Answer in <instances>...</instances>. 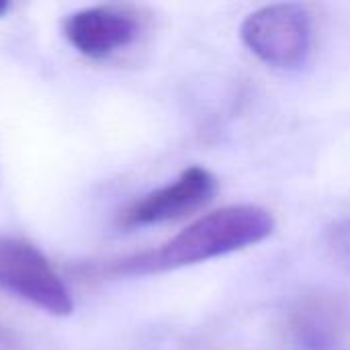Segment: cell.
Segmentation results:
<instances>
[{
    "label": "cell",
    "mask_w": 350,
    "mask_h": 350,
    "mask_svg": "<svg viewBox=\"0 0 350 350\" xmlns=\"http://www.w3.org/2000/svg\"><path fill=\"white\" fill-rule=\"evenodd\" d=\"M273 232L275 217L269 209L250 203L228 205L195 219L158 248L115 260L107 273L135 277L176 271L260 244Z\"/></svg>",
    "instance_id": "1"
},
{
    "label": "cell",
    "mask_w": 350,
    "mask_h": 350,
    "mask_svg": "<svg viewBox=\"0 0 350 350\" xmlns=\"http://www.w3.org/2000/svg\"><path fill=\"white\" fill-rule=\"evenodd\" d=\"M240 39L262 64L297 70L306 66L314 49V18L304 4H269L244 18Z\"/></svg>",
    "instance_id": "2"
},
{
    "label": "cell",
    "mask_w": 350,
    "mask_h": 350,
    "mask_svg": "<svg viewBox=\"0 0 350 350\" xmlns=\"http://www.w3.org/2000/svg\"><path fill=\"white\" fill-rule=\"evenodd\" d=\"M0 285L45 314L66 318L74 297L47 256L23 238L0 236Z\"/></svg>",
    "instance_id": "3"
},
{
    "label": "cell",
    "mask_w": 350,
    "mask_h": 350,
    "mask_svg": "<svg viewBox=\"0 0 350 350\" xmlns=\"http://www.w3.org/2000/svg\"><path fill=\"white\" fill-rule=\"evenodd\" d=\"M217 191V178L203 166L185 168L168 185L135 199L119 213V226L125 230L150 228L183 219L205 207Z\"/></svg>",
    "instance_id": "4"
},
{
    "label": "cell",
    "mask_w": 350,
    "mask_h": 350,
    "mask_svg": "<svg viewBox=\"0 0 350 350\" xmlns=\"http://www.w3.org/2000/svg\"><path fill=\"white\" fill-rule=\"evenodd\" d=\"M62 31L78 53L103 59L131 47L139 39L142 18L125 6H90L68 14Z\"/></svg>",
    "instance_id": "5"
},
{
    "label": "cell",
    "mask_w": 350,
    "mask_h": 350,
    "mask_svg": "<svg viewBox=\"0 0 350 350\" xmlns=\"http://www.w3.org/2000/svg\"><path fill=\"white\" fill-rule=\"evenodd\" d=\"M332 312L334 310L330 306H326L324 301L306 304L293 314L291 326L301 340L324 342L326 338H330L334 334V328H336V320H334Z\"/></svg>",
    "instance_id": "6"
},
{
    "label": "cell",
    "mask_w": 350,
    "mask_h": 350,
    "mask_svg": "<svg viewBox=\"0 0 350 350\" xmlns=\"http://www.w3.org/2000/svg\"><path fill=\"white\" fill-rule=\"evenodd\" d=\"M324 242L336 260L350 265V217L332 224L326 230Z\"/></svg>",
    "instance_id": "7"
},
{
    "label": "cell",
    "mask_w": 350,
    "mask_h": 350,
    "mask_svg": "<svg viewBox=\"0 0 350 350\" xmlns=\"http://www.w3.org/2000/svg\"><path fill=\"white\" fill-rule=\"evenodd\" d=\"M8 8H10V4H8V2H4V0H0V16H4Z\"/></svg>",
    "instance_id": "8"
}]
</instances>
